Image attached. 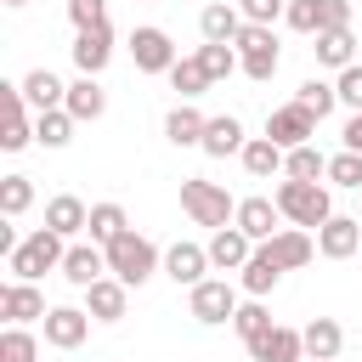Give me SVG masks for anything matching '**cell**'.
<instances>
[{"instance_id": "obj_1", "label": "cell", "mask_w": 362, "mask_h": 362, "mask_svg": "<svg viewBox=\"0 0 362 362\" xmlns=\"http://www.w3.org/2000/svg\"><path fill=\"white\" fill-rule=\"evenodd\" d=\"M272 198H277L283 221H294L300 232H317V226L334 221V204H328V187H322V181H288V175H283V187H277Z\"/></svg>"}, {"instance_id": "obj_2", "label": "cell", "mask_w": 362, "mask_h": 362, "mask_svg": "<svg viewBox=\"0 0 362 362\" xmlns=\"http://www.w3.org/2000/svg\"><path fill=\"white\" fill-rule=\"evenodd\" d=\"M68 260V238H57L51 226H40V232H28L11 255H6V266H11V277L17 283H40L45 272H57Z\"/></svg>"}, {"instance_id": "obj_3", "label": "cell", "mask_w": 362, "mask_h": 362, "mask_svg": "<svg viewBox=\"0 0 362 362\" xmlns=\"http://www.w3.org/2000/svg\"><path fill=\"white\" fill-rule=\"evenodd\" d=\"M107 272H113L124 288H141V283L158 272V249H153V238H141L136 226H130L124 238H113V243H107Z\"/></svg>"}, {"instance_id": "obj_4", "label": "cell", "mask_w": 362, "mask_h": 362, "mask_svg": "<svg viewBox=\"0 0 362 362\" xmlns=\"http://www.w3.org/2000/svg\"><path fill=\"white\" fill-rule=\"evenodd\" d=\"M181 209L198 221V226H226V221H238V204L226 198V187L221 181H198V175H181Z\"/></svg>"}, {"instance_id": "obj_5", "label": "cell", "mask_w": 362, "mask_h": 362, "mask_svg": "<svg viewBox=\"0 0 362 362\" xmlns=\"http://www.w3.org/2000/svg\"><path fill=\"white\" fill-rule=\"evenodd\" d=\"M232 45H238V62H243V74H249L255 85H266V79L277 74V62H283V57H277V34L260 28V23H243V34H238Z\"/></svg>"}, {"instance_id": "obj_6", "label": "cell", "mask_w": 362, "mask_h": 362, "mask_svg": "<svg viewBox=\"0 0 362 362\" xmlns=\"http://www.w3.org/2000/svg\"><path fill=\"white\" fill-rule=\"evenodd\" d=\"M130 57H136V74H170L181 57H175V40L164 34V28H153V23H141L136 34H130Z\"/></svg>"}, {"instance_id": "obj_7", "label": "cell", "mask_w": 362, "mask_h": 362, "mask_svg": "<svg viewBox=\"0 0 362 362\" xmlns=\"http://www.w3.org/2000/svg\"><path fill=\"white\" fill-rule=\"evenodd\" d=\"M266 136H272L283 153H294V147H305V141L317 136V119H311L300 102H283V107L266 113Z\"/></svg>"}, {"instance_id": "obj_8", "label": "cell", "mask_w": 362, "mask_h": 362, "mask_svg": "<svg viewBox=\"0 0 362 362\" xmlns=\"http://www.w3.org/2000/svg\"><path fill=\"white\" fill-rule=\"evenodd\" d=\"M238 305H243V300H238V288H232L226 277H204V283L192 288V317L209 322V328H215V322H232Z\"/></svg>"}, {"instance_id": "obj_9", "label": "cell", "mask_w": 362, "mask_h": 362, "mask_svg": "<svg viewBox=\"0 0 362 362\" xmlns=\"http://www.w3.org/2000/svg\"><path fill=\"white\" fill-rule=\"evenodd\" d=\"M45 311H51V305H45V294H40L34 283H17V277H11V283L0 288V317H6V328L45 322Z\"/></svg>"}, {"instance_id": "obj_10", "label": "cell", "mask_w": 362, "mask_h": 362, "mask_svg": "<svg viewBox=\"0 0 362 362\" xmlns=\"http://www.w3.org/2000/svg\"><path fill=\"white\" fill-rule=\"evenodd\" d=\"M90 311H79V305H51L45 311V345H57V351H79L85 345V334H90Z\"/></svg>"}, {"instance_id": "obj_11", "label": "cell", "mask_w": 362, "mask_h": 362, "mask_svg": "<svg viewBox=\"0 0 362 362\" xmlns=\"http://www.w3.org/2000/svg\"><path fill=\"white\" fill-rule=\"evenodd\" d=\"M277 221H283L277 198H243V204H238V221H232V226H238V232H243L249 243H272V238L283 232Z\"/></svg>"}, {"instance_id": "obj_12", "label": "cell", "mask_w": 362, "mask_h": 362, "mask_svg": "<svg viewBox=\"0 0 362 362\" xmlns=\"http://www.w3.org/2000/svg\"><path fill=\"white\" fill-rule=\"evenodd\" d=\"M107 62H113V28H107V23H96V28H79V34H74V68L96 79Z\"/></svg>"}, {"instance_id": "obj_13", "label": "cell", "mask_w": 362, "mask_h": 362, "mask_svg": "<svg viewBox=\"0 0 362 362\" xmlns=\"http://www.w3.org/2000/svg\"><path fill=\"white\" fill-rule=\"evenodd\" d=\"M204 272H209V249H204V243H170V249H164V277H170V283L198 288Z\"/></svg>"}, {"instance_id": "obj_14", "label": "cell", "mask_w": 362, "mask_h": 362, "mask_svg": "<svg viewBox=\"0 0 362 362\" xmlns=\"http://www.w3.org/2000/svg\"><path fill=\"white\" fill-rule=\"evenodd\" d=\"M356 249H362V221L334 215L328 226H317V255H322V260H351Z\"/></svg>"}, {"instance_id": "obj_15", "label": "cell", "mask_w": 362, "mask_h": 362, "mask_svg": "<svg viewBox=\"0 0 362 362\" xmlns=\"http://www.w3.org/2000/svg\"><path fill=\"white\" fill-rule=\"evenodd\" d=\"M62 277L74 288H90L107 277V249L102 243H68V260H62Z\"/></svg>"}, {"instance_id": "obj_16", "label": "cell", "mask_w": 362, "mask_h": 362, "mask_svg": "<svg viewBox=\"0 0 362 362\" xmlns=\"http://www.w3.org/2000/svg\"><path fill=\"white\" fill-rule=\"evenodd\" d=\"M209 158H232V153H243L249 147V136H243V119L238 113H215L209 124H204V141H198Z\"/></svg>"}, {"instance_id": "obj_17", "label": "cell", "mask_w": 362, "mask_h": 362, "mask_svg": "<svg viewBox=\"0 0 362 362\" xmlns=\"http://www.w3.org/2000/svg\"><path fill=\"white\" fill-rule=\"evenodd\" d=\"M260 249H266V255H272L283 272H300V266H311L317 238H311V232H300V226H283V232H277L272 243H260Z\"/></svg>"}, {"instance_id": "obj_18", "label": "cell", "mask_w": 362, "mask_h": 362, "mask_svg": "<svg viewBox=\"0 0 362 362\" xmlns=\"http://www.w3.org/2000/svg\"><path fill=\"white\" fill-rule=\"evenodd\" d=\"M198 28H204V45H232L243 34V11L226 6V0H215V6L198 11Z\"/></svg>"}, {"instance_id": "obj_19", "label": "cell", "mask_w": 362, "mask_h": 362, "mask_svg": "<svg viewBox=\"0 0 362 362\" xmlns=\"http://www.w3.org/2000/svg\"><path fill=\"white\" fill-rule=\"evenodd\" d=\"M17 85H23V102H28L34 113H51V107H62V102H68V85H62L51 68H34V74H23Z\"/></svg>"}, {"instance_id": "obj_20", "label": "cell", "mask_w": 362, "mask_h": 362, "mask_svg": "<svg viewBox=\"0 0 362 362\" xmlns=\"http://www.w3.org/2000/svg\"><path fill=\"white\" fill-rule=\"evenodd\" d=\"M204 249H209V266H221V272H243V266H249V255H255V243H249L238 226H221Z\"/></svg>"}, {"instance_id": "obj_21", "label": "cell", "mask_w": 362, "mask_h": 362, "mask_svg": "<svg viewBox=\"0 0 362 362\" xmlns=\"http://www.w3.org/2000/svg\"><path fill=\"white\" fill-rule=\"evenodd\" d=\"M124 305H130V288H124L119 277H102V283H90V288H85V311H90L96 322H119V317H124Z\"/></svg>"}, {"instance_id": "obj_22", "label": "cell", "mask_w": 362, "mask_h": 362, "mask_svg": "<svg viewBox=\"0 0 362 362\" xmlns=\"http://www.w3.org/2000/svg\"><path fill=\"white\" fill-rule=\"evenodd\" d=\"M300 339H305V362H334L339 345H345V328H339L334 317H311V322L300 328Z\"/></svg>"}, {"instance_id": "obj_23", "label": "cell", "mask_w": 362, "mask_h": 362, "mask_svg": "<svg viewBox=\"0 0 362 362\" xmlns=\"http://www.w3.org/2000/svg\"><path fill=\"white\" fill-rule=\"evenodd\" d=\"M249 356H255V362H305V339H300V328H283V322H277L266 339L249 345Z\"/></svg>"}, {"instance_id": "obj_24", "label": "cell", "mask_w": 362, "mask_h": 362, "mask_svg": "<svg viewBox=\"0 0 362 362\" xmlns=\"http://www.w3.org/2000/svg\"><path fill=\"white\" fill-rule=\"evenodd\" d=\"M45 226H51L57 238H74V232H85V226H90V209H85V198H74V192H57V198L45 204Z\"/></svg>"}, {"instance_id": "obj_25", "label": "cell", "mask_w": 362, "mask_h": 362, "mask_svg": "<svg viewBox=\"0 0 362 362\" xmlns=\"http://www.w3.org/2000/svg\"><path fill=\"white\" fill-rule=\"evenodd\" d=\"M277 277H283V266H277V260H272V255H266V249L255 243V255H249V266L238 272V283H243V294H249V300H266V294L277 288Z\"/></svg>"}, {"instance_id": "obj_26", "label": "cell", "mask_w": 362, "mask_h": 362, "mask_svg": "<svg viewBox=\"0 0 362 362\" xmlns=\"http://www.w3.org/2000/svg\"><path fill=\"white\" fill-rule=\"evenodd\" d=\"M204 124H209V119H204L192 102H175V107L164 113V136H170L175 147H198V141H204Z\"/></svg>"}, {"instance_id": "obj_27", "label": "cell", "mask_w": 362, "mask_h": 362, "mask_svg": "<svg viewBox=\"0 0 362 362\" xmlns=\"http://www.w3.org/2000/svg\"><path fill=\"white\" fill-rule=\"evenodd\" d=\"M311 51H317L322 68H339V74H345V68L356 62V34H351V28H328V34H317Z\"/></svg>"}, {"instance_id": "obj_28", "label": "cell", "mask_w": 362, "mask_h": 362, "mask_svg": "<svg viewBox=\"0 0 362 362\" xmlns=\"http://www.w3.org/2000/svg\"><path fill=\"white\" fill-rule=\"evenodd\" d=\"M62 107H68L74 119H102V113H107V90H102L90 74H79V79L68 85V102H62Z\"/></svg>"}, {"instance_id": "obj_29", "label": "cell", "mask_w": 362, "mask_h": 362, "mask_svg": "<svg viewBox=\"0 0 362 362\" xmlns=\"http://www.w3.org/2000/svg\"><path fill=\"white\" fill-rule=\"evenodd\" d=\"M238 158H243V170H249L255 181H266V175H277V170H283V158H288V153H283L272 136H249V147H243Z\"/></svg>"}, {"instance_id": "obj_30", "label": "cell", "mask_w": 362, "mask_h": 362, "mask_svg": "<svg viewBox=\"0 0 362 362\" xmlns=\"http://www.w3.org/2000/svg\"><path fill=\"white\" fill-rule=\"evenodd\" d=\"M85 232H90V243H102V249H107L113 238H124V232H130L124 204H90V226H85Z\"/></svg>"}, {"instance_id": "obj_31", "label": "cell", "mask_w": 362, "mask_h": 362, "mask_svg": "<svg viewBox=\"0 0 362 362\" xmlns=\"http://www.w3.org/2000/svg\"><path fill=\"white\" fill-rule=\"evenodd\" d=\"M74 124H79V119H74L68 107L34 113V141H40V147H68V141H74Z\"/></svg>"}, {"instance_id": "obj_32", "label": "cell", "mask_w": 362, "mask_h": 362, "mask_svg": "<svg viewBox=\"0 0 362 362\" xmlns=\"http://www.w3.org/2000/svg\"><path fill=\"white\" fill-rule=\"evenodd\" d=\"M232 328H238V339H243V345H255V339H266L277 322H272V311H266L260 300H243V305H238V317H232Z\"/></svg>"}, {"instance_id": "obj_33", "label": "cell", "mask_w": 362, "mask_h": 362, "mask_svg": "<svg viewBox=\"0 0 362 362\" xmlns=\"http://www.w3.org/2000/svg\"><path fill=\"white\" fill-rule=\"evenodd\" d=\"M283 175H288V181H322V175H328V158L305 141V147H294V153L283 158Z\"/></svg>"}, {"instance_id": "obj_34", "label": "cell", "mask_w": 362, "mask_h": 362, "mask_svg": "<svg viewBox=\"0 0 362 362\" xmlns=\"http://www.w3.org/2000/svg\"><path fill=\"white\" fill-rule=\"evenodd\" d=\"M170 85L181 90V102H192V96H198V90H209L215 79L204 74V62H198V57H181V62L170 68Z\"/></svg>"}, {"instance_id": "obj_35", "label": "cell", "mask_w": 362, "mask_h": 362, "mask_svg": "<svg viewBox=\"0 0 362 362\" xmlns=\"http://www.w3.org/2000/svg\"><path fill=\"white\" fill-rule=\"evenodd\" d=\"M294 102H300L311 119H328V113H334V102H339V90H334L328 79H305V85L294 90Z\"/></svg>"}, {"instance_id": "obj_36", "label": "cell", "mask_w": 362, "mask_h": 362, "mask_svg": "<svg viewBox=\"0 0 362 362\" xmlns=\"http://www.w3.org/2000/svg\"><path fill=\"white\" fill-rule=\"evenodd\" d=\"M28 204H34V181H28V175H0V215L17 221Z\"/></svg>"}, {"instance_id": "obj_37", "label": "cell", "mask_w": 362, "mask_h": 362, "mask_svg": "<svg viewBox=\"0 0 362 362\" xmlns=\"http://www.w3.org/2000/svg\"><path fill=\"white\" fill-rule=\"evenodd\" d=\"M40 356V339L28 328H6L0 334V362H34Z\"/></svg>"}, {"instance_id": "obj_38", "label": "cell", "mask_w": 362, "mask_h": 362, "mask_svg": "<svg viewBox=\"0 0 362 362\" xmlns=\"http://www.w3.org/2000/svg\"><path fill=\"white\" fill-rule=\"evenodd\" d=\"M198 62H204L209 79H226L232 68H243V62H238V45H198Z\"/></svg>"}, {"instance_id": "obj_39", "label": "cell", "mask_w": 362, "mask_h": 362, "mask_svg": "<svg viewBox=\"0 0 362 362\" xmlns=\"http://www.w3.org/2000/svg\"><path fill=\"white\" fill-rule=\"evenodd\" d=\"M294 34H322V0H288V17H283Z\"/></svg>"}, {"instance_id": "obj_40", "label": "cell", "mask_w": 362, "mask_h": 362, "mask_svg": "<svg viewBox=\"0 0 362 362\" xmlns=\"http://www.w3.org/2000/svg\"><path fill=\"white\" fill-rule=\"evenodd\" d=\"M328 181L362 192V153H334V158H328Z\"/></svg>"}, {"instance_id": "obj_41", "label": "cell", "mask_w": 362, "mask_h": 362, "mask_svg": "<svg viewBox=\"0 0 362 362\" xmlns=\"http://www.w3.org/2000/svg\"><path fill=\"white\" fill-rule=\"evenodd\" d=\"M238 11H243V23H260V28H272L277 17H288V0H238Z\"/></svg>"}, {"instance_id": "obj_42", "label": "cell", "mask_w": 362, "mask_h": 362, "mask_svg": "<svg viewBox=\"0 0 362 362\" xmlns=\"http://www.w3.org/2000/svg\"><path fill=\"white\" fill-rule=\"evenodd\" d=\"M334 90H339V102H345L351 113H362V62H351V68L334 79Z\"/></svg>"}, {"instance_id": "obj_43", "label": "cell", "mask_w": 362, "mask_h": 362, "mask_svg": "<svg viewBox=\"0 0 362 362\" xmlns=\"http://www.w3.org/2000/svg\"><path fill=\"white\" fill-rule=\"evenodd\" d=\"M68 17H74V34H79V28L107 23V6H102V0H68Z\"/></svg>"}, {"instance_id": "obj_44", "label": "cell", "mask_w": 362, "mask_h": 362, "mask_svg": "<svg viewBox=\"0 0 362 362\" xmlns=\"http://www.w3.org/2000/svg\"><path fill=\"white\" fill-rule=\"evenodd\" d=\"M345 153H362V113L345 119Z\"/></svg>"}, {"instance_id": "obj_45", "label": "cell", "mask_w": 362, "mask_h": 362, "mask_svg": "<svg viewBox=\"0 0 362 362\" xmlns=\"http://www.w3.org/2000/svg\"><path fill=\"white\" fill-rule=\"evenodd\" d=\"M6 6H28V0H6Z\"/></svg>"}]
</instances>
